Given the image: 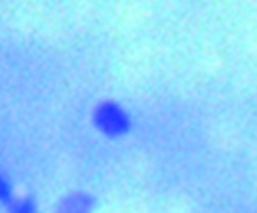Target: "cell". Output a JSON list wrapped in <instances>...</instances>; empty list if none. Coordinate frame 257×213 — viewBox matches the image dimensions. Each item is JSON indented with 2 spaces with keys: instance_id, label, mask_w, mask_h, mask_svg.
I'll return each instance as SVG.
<instances>
[{
  "instance_id": "obj_4",
  "label": "cell",
  "mask_w": 257,
  "mask_h": 213,
  "mask_svg": "<svg viewBox=\"0 0 257 213\" xmlns=\"http://www.w3.org/2000/svg\"><path fill=\"white\" fill-rule=\"evenodd\" d=\"M15 186H13L11 178L4 171H0V206L8 208L15 201Z\"/></svg>"
},
{
  "instance_id": "obj_2",
  "label": "cell",
  "mask_w": 257,
  "mask_h": 213,
  "mask_svg": "<svg viewBox=\"0 0 257 213\" xmlns=\"http://www.w3.org/2000/svg\"><path fill=\"white\" fill-rule=\"evenodd\" d=\"M98 199L87 190H69L59 197L53 213H94Z\"/></svg>"
},
{
  "instance_id": "obj_1",
  "label": "cell",
  "mask_w": 257,
  "mask_h": 213,
  "mask_svg": "<svg viewBox=\"0 0 257 213\" xmlns=\"http://www.w3.org/2000/svg\"><path fill=\"white\" fill-rule=\"evenodd\" d=\"M91 125L101 137L108 141H121L133 132L132 112L121 101L112 98L99 99L91 111Z\"/></svg>"
},
{
  "instance_id": "obj_3",
  "label": "cell",
  "mask_w": 257,
  "mask_h": 213,
  "mask_svg": "<svg viewBox=\"0 0 257 213\" xmlns=\"http://www.w3.org/2000/svg\"><path fill=\"white\" fill-rule=\"evenodd\" d=\"M8 213H39V204L34 195H18L8 206Z\"/></svg>"
}]
</instances>
